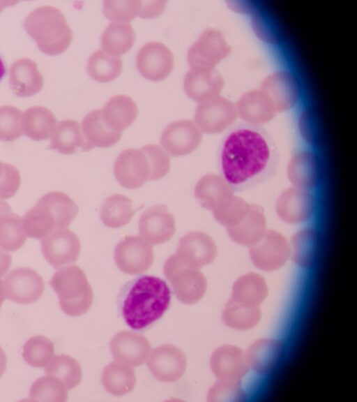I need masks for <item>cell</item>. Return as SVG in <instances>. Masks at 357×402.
Here are the masks:
<instances>
[{"label": "cell", "instance_id": "c3c4849f", "mask_svg": "<svg viewBox=\"0 0 357 402\" xmlns=\"http://www.w3.org/2000/svg\"><path fill=\"white\" fill-rule=\"evenodd\" d=\"M11 211L10 204L0 199V219Z\"/></svg>", "mask_w": 357, "mask_h": 402}, {"label": "cell", "instance_id": "4316f807", "mask_svg": "<svg viewBox=\"0 0 357 402\" xmlns=\"http://www.w3.org/2000/svg\"><path fill=\"white\" fill-rule=\"evenodd\" d=\"M289 241L290 259L297 266L310 268L315 262L320 245L319 232L305 228L296 232Z\"/></svg>", "mask_w": 357, "mask_h": 402}, {"label": "cell", "instance_id": "f6af8a7d", "mask_svg": "<svg viewBox=\"0 0 357 402\" xmlns=\"http://www.w3.org/2000/svg\"><path fill=\"white\" fill-rule=\"evenodd\" d=\"M21 183L19 170L14 165L0 161V199L13 197Z\"/></svg>", "mask_w": 357, "mask_h": 402}, {"label": "cell", "instance_id": "bcb514c9", "mask_svg": "<svg viewBox=\"0 0 357 402\" xmlns=\"http://www.w3.org/2000/svg\"><path fill=\"white\" fill-rule=\"evenodd\" d=\"M167 1H142V10L139 17L144 19H150L160 15L166 7Z\"/></svg>", "mask_w": 357, "mask_h": 402}, {"label": "cell", "instance_id": "4fadbf2b", "mask_svg": "<svg viewBox=\"0 0 357 402\" xmlns=\"http://www.w3.org/2000/svg\"><path fill=\"white\" fill-rule=\"evenodd\" d=\"M174 55L162 43L149 42L143 45L136 57L137 68L146 79L161 81L174 68Z\"/></svg>", "mask_w": 357, "mask_h": 402}, {"label": "cell", "instance_id": "2e32d148", "mask_svg": "<svg viewBox=\"0 0 357 402\" xmlns=\"http://www.w3.org/2000/svg\"><path fill=\"white\" fill-rule=\"evenodd\" d=\"M138 228L140 237L153 245L168 241L176 231L174 217L165 204L145 210L139 219Z\"/></svg>", "mask_w": 357, "mask_h": 402}, {"label": "cell", "instance_id": "5b68a950", "mask_svg": "<svg viewBox=\"0 0 357 402\" xmlns=\"http://www.w3.org/2000/svg\"><path fill=\"white\" fill-rule=\"evenodd\" d=\"M23 25L40 50L48 55L63 52L73 39V31L63 14L53 6L36 8L26 17Z\"/></svg>", "mask_w": 357, "mask_h": 402}, {"label": "cell", "instance_id": "ab89813d", "mask_svg": "<svg viewBox=\"0 0 357 402\" xmlns=\"http://www.w3.org/2000/svg\"><path fill=\"white\" fill-rule=\"evenodd\" d=\"M215 82L211 73L204 71L200 68H192L185 75L183 88L190 98L201 101L214 92Z\"/></svg>", "mask_w": 357, "mask_h": 402}, {"label": "cell", "instance_id": "52a82bcc", "mask_svg": "<svg viewBox=\"0 0 357 402\" xmlns=\"http://www.w3.org/2000/svg\"><path fill=\"white\" fill-rule=\"evenodd\" d=\"M217 255V245L210 235L189 232L180 239L176 253L165 261L163 271L184 267L199 269L212 263Z\"/></svg>", "mask_w": 357, "mask_h": 402}, {"label": "cell", "instance_id": "8fae6325", "mask_svg": "<svg viewBox=\"0 0 357 402\" xmlns=\"http://www.w3.org/2000/svg\"><path fill=\"white\" fill-rule=\"evenodd\" d=\"M40 245L44 258L55 269L77 261L81 249L78 237L67 228L52 231Z\"/></svg>", "mask_w": 357, "mask_h": 402}, {"label": "cell", "instance_id": "e0dca14e", "mask_svg": "<svg viewBox=\"0 0 357 402\" xmlns=\"http://www.w3.org/2000/svg\"><path fill=\"white\" fill-rule=\"evenodd\" d=\"M164 274L171 283L175 296L183 304L198 302L206 291L207 280L199 269L178 267L164 271Z\"/></svg>", "mask_w": 357, "mask_h": 402}, {"label": "cell", "instance_id": "9a60e30c", "mask_svg": "<svg viewBox=\"0 0 357 402\" xmlns=\"http://www.w3.org/2000/svg\"><path fill=\"white\" fill-rule=\"evenodd\" d=\"M186 365L184 352L172 344L162 345L151 350L147 362L152 375L167 382L179 380L185 371Z\"/></svg>", "mask_w": 357, "mask_h": 402}, {"label": "cell", "instance_id": "f5cc1de1", "mask_svg": "<svg viewBox=\"0 0 357 402\" xmlns=\"http://www.w3.org/2000/svg\"><path fill=\"white\" fill-rule=\"evenodd\" d=\"M6 73V67L2 58L0 57V80L3 77Z\"/></svg>", "mask_w": 357, "mask_h": 402}, {"label": "cell", "instance_id": "277c9868", "mask_svg": "<svg viewBox=\"0 0 357 402\" xmlns=\"http://www.w3.org/2000/svg\"><path fill=\"white\" fill-rule=\"evenodd\" d=\"M79 211L67 194L51 191L43 195L22 218L26 237L42 239L52 231L67 228Z\"/></svg>", "mask_w": 357, "mask_h": 402}, {"label": "cell", "instance_id": "ac0fdd59", "mask_svg": "<svg viewBox=\"0 0 357 402\" xmlns=\"http://www.w3.org/2000/svg\"><path fill=\"white\" fill-rule=\"evenodd\" d=\"M110 351L114 359L132 367L145 363L151 354V346L143 335L130 331H121L112 338Z\"/></svg>", "mask_w": 357, "mask_h": 402}, {"label": "cell", "instance_id": "f907efd6", "mask_svg": "<svg viewBox=\"0 0 357 402\" xmlns=\"http://www.w3.org/2000/svg\"><path fill=\"white\" fill-rule=\"evenodd\" d=\"M17 1L14 0H0V13L6 7L17 3Z\"/></svg>", "mask_w": 357, "mask_h": 402}, {"label": "cell", "instance_id": "ee69618b", "mask_svg": "<svg viewBox=\"0 0 357 402\" xmlns=\"http://www.w3.org/2000/svg\"><path fill=\"white\" fill-rule=\"evenodd\" d=\"M245 393L241 381L220 380L209 389V402H239L245 400Z\"/></svg>", "mask_w": 357, "mask_h": 402}, {"label": "cell", "instance_id": "ba28073f", "mask_svg": "<svg viewBox=\"0 0 357 402\" xmlns=\"http://www.w3.org/2000/svg\"><path fill=\"white\" fill-rule=\"evenodd\" d=\"M248 248L251 262L264 271L278 270L290 259L289 241L276 230H268L257 242Z\"/></svg>", "mask_w": 357, "mask_h": 402}, {"label": "cell", "instance_id": "30bf717a", "mask_svg": "<svg viewBox=\"0 0 357 402\" xmlns=\"http://www.w3.org/2000/svg\"><path fill=\"white\" fill-rule=\"evenodd\" d=\"M314 208V198L310 191L292 186L283 190L275 203V211L278 218L289 225L299 224L309 220Z\"/></svg>", "mask_w": 357, "mask_h": 402}, {"label": "cell", "instance_id": "603a6c76", "mask_svg": "<svg viewBox=\"0 0 357 402\" xmlns=\"http://www.w3.org/2000/svg\"><path fill=\"white\" fill-rule=\"evenodd\" d=\"M81 133L83 140L82 150L89 151L94 147H109L121 138V133L110 129L104 122L101 110L87 114L82 120Z\"/></svg>", "mask_w": 357, "mask_h": 402}, {"label": "cell", "instance_id": "8992f818", "mask_svg": "<svg viewBox=\"0 0 357 402\" xmlns=\"http://www.w3.org/2000/svg\"><path fill=\"white\" fill-rule=\"evenodd\" d=\"M50 283L59 297L61 310L68 315H82L91 307L93 290L84 272L77 265L59 269Z\"/></svg>", "mask_w": 357, "mask_h": 402}, {"label": "cell", "instance_id": "f1b7e54d", "mask_svg": "<svg viewBox=\"0 0 357 402\" xmlns=\"http://www.w3.org/2000/svg\"><path fill=\"white\" fill-rule=\"evenodd\" d=\"M56 124L52 112L43 106L29 107L22 113L23 134L33 140L47 139Z\"/></svg>", "mask_w": 357, "mask_h": 402}, {"label": "cell", "instance_id": "7bdbcfd3", "mask_svg": "<svg viewBox=\"0 0 357 402\" xmlns=\"http://www.w3.org/2000/svg\"><path fill=\"white\" fill-rule=\"evenodd\" d=\"M22 135V111L10 105L0 107V140L13 141Z\"/></svg>", "mask_w": 357, "mask_h": 402}, {"label": "cell", "instance_id": "5bb4252c", "mask_svg": "<svg viewBox=\"0 0 357 402\" xmlns=\"http://www.w3.org/2000/svg\"><path fill=\"white\" fill-rule=\"evenodd\" d=\"M202 134L190 120H178L169 124L162 131L160 144L172 156H181L195 151L200 144Z\"/></svg>", "mask_w": 357, "mask_h": 402}, {"label": "cell", "instance_id": "60d3db41", "mask_svg": "<svg viewBox=\"0 0 357 402\" xmlns=\"http://www.w3.org/2000/svg\"><path fill=\"white\" fill-rule=\"evenodd\" d=\"M250 206V202L234 194L212 211V214L220 225L228 229L236 225L244 218Z\"/></svg>", "mask_w": 357, "mask_h": 402}, {"label": "cell", "instance_id": "83f0119b", "mask_svg": "<svg viewBox=\"0 0 357 402\" xmlns=\"http://www.w3.org/2000/svg\"><path fill=\"white\" fill-rule=\"evenodd\" d=\"M287 177L292 186L308 191L315 188L320 179L317 160L307 152L297 154L287 165Z\"/></svg>", "mask_w": 357, "mask_h": 402}, {"label": "cell", "instance_id": "44dd1931", "mask_svg": "<svg viewBox=\"0 0 357 402\" xmlns=\"http://www.w3.org/2000/svg\"><path fill=\"white\" fill-rule=\"evenodd\" d=\"M283 343L273 338H261L250 345L245 352L248 368L259 374L271 373L283 352Z\"/></svg>", "mask_w": 357, "mask_h": 402}, {"label": "cell", "instance_id": "7402d4cb", "mask_svg": "<svg viewBox=\"0 0 357 402\" xmlns=\"http://www.w3.org/2000/svg\"><path fill=\"white\" fill-rule=\"evenodd\" d=\"M9 84L15 95L28 97L42 89L43 77L34 61L22 58L15 61L10 67Z\"/></svg>", "mask_w": 357, "mask_h": 402}, {"label": "cell", "instance_id": "1f68e13d", "mask_svg": "<svg viewBox=\"0 0 357 402\" xmlns=\"http://www.w3.org/2000/svg\"><path fill=\"white\" fill-rule=\"evenodd\" d=\"M83 140L78 122L66 119L57 122L50 135V148L63 154H71L82 148Z\"/></svg>", "mask_w": 357, "mask_h": 402}, {"label": "cell", "instance_id": "d6a6232c", "mask_svg": "<svg viewBox=\"0 0 357 402\" xmlns=\"http://www.w3.org/2000/svg\"><path fill=\"white\" fill-rule=\"evenodd\" d=\"M135 34L128 23L112 22L101 36V47L105 52L120 56L127 52L133 45Z\"/></svg>", "mask_w": 357, "mask_h": 402}, {"label": "cell", "instance_id": "7c38bea8", "mask_svg": "<svg viewBox=\"0 0 357 402\" xmlns=\"http://www.w3.org/2000/svg\"><path fill=\"white\" fill-rule=\"evenodd\" d=\"M6 298L20 304H31L42 295L45 285L41 276L28 267L10 271L3 281Z\"/></svg>", "mask_w": 357, "mask_h": 402}, {"label": "cell", "instance_id": "d590c367", "mask_svg": "<svg viewBox=\"0 0 357 402\" xmlns=\"http://www.w3.org/2000/svg\"><path fill=\"white\" fill-rule=\"evenodd\" d=\"M46 374L56 376L71 389L77 386L82 378V368L79 362L67 355H54L45 367Z\"/></svg>", "mask_w": 357, "mask_h": 402}, {"label": "cell", "instance_id": "7a4b0ae2", "mask_svg": "<svg viewBox=\"0 0 357 402\" xmlns=\"http://www.w3.org/2000/svg\"><path fill=\"white\" fill-rule=\"evenodd\" d=\"M121 302V314L132 329L146 328L160 319L171 302V291L160 278L144 275L129 282Z\"/></svg>", "mask_w": 357, "mask_h": 402}, {"label": "cell", "instance_id": "e575fe53", "mask_svg": "<svg viewBox=\"0 0 357 402\" xmlns=\"http://www.w3.org/2000/svg\"><path fill=\"white\" fill-rule=\"evenodd\" d=\"M123 63L116 56L99 50L89 58L87 72L89 76L99 82H108L115 80L121 73Z\"/></svg>", "mask_w": 357, "mask_h": 402}, {"label": "cell", "instance_id": "681fc988", "mask_svg": "<svg viewBox=\"0 0 357 402\" xmlns=\"http://www.w3.org/2000/svg\"><path fill=\"white\" fill-rule=\"evenodd\" d=\"M7 359L6 354L0 346V378L3 375L6 368Z\"/></svg>", "mask_w": 357, "mask_h": 402}, {"label": "cell", "instance_id": "74e56055", "mask_svg": "<svg viewBox=\"0 0 357 402\" xmlns=\"http://www.w3.org/2000/svg\"><path fill=\"white\" fill-rule=\"evenodd\" d=\"M26 239L22 218L11 211L0 219V246L4 250L15 252L20 249Z\"/></svg>", "mask_w": 357, "mask_h": 402}, {"label": "cell", "instance_id": "8d00e7d4", "mask_svg": "<svg viewBox=\"0 0 357 402\" xmlns=\"http://www.w3.org/2000/svg\"><path fill=\"white\" fill-rule=\"evenodd\" d=\"M68 390L60 379L47 374L33 383L29 397L34 401L65 402L68 399Z\"/></svg>", "mask_w": 357, "mask_h": 402}, {"label": "cell", "instance_id": "d4e9b609", "mask_svg": "<svg viewBox=\"0 0 357 402\" xmlns=\"http://www.w3.org/2000/svg\"><path fill=\"white\" fill-rule=\"evenodd\" d=\"M268 292L265 278L255 271L239 276L233 283L230 299L238 304L259 307Z\"/></svg>", "mask_w": 357, "mask_h": 402}, {"label": "cell", "instance_id": "3957f363", "mask_svg": "<svg viewBox=\"0 0 357 402\" xmlns=\"http://www.w3.org/2000/svg\"><path fill=\"white\" fill-rule=\"evenodd\" d=\"M169 169L170 159L167 154L156 144L124 150L114 165L117 181L128 189L138 188L149 180L160 179Z\"/></svg>", "mask_w": 357, "mask_h": 402}, {"label": "cell", "instance_id": "f546056e", "mask_svg": "<svg viewBox=\"0 0 357 402\" xmlns=\"http://www.w3.org/2000/svg\"><path fill=\"white\" fill-rule=\"evenodd\" d=\"M102 384L105 390L114 396L125 395L135 387V371L129 365L116 361L111 362L102 371Z\"/></svg>", "mask_w": 357, "mask_h": 402}, {"label": "cell", "instance_id": "ffe728a7", "mask_svg": "<svg viewBox=\"0 0 357 402\" xmlns=\"http://www.w3.org/2000/svg\"><path fill=\"white\" fill-rule=\"evenodd\" d=\"M268 230L264 209L258 204L250 203L244 218L236 225L226 229V232L234 243L250 247L257 242Z\"/></svg>", "mask_w": 357, "mask_h": 402}, {"label": "cell", "instance_id": "b9f144b4", "mask_svg": "<svg viewBox=\"0 0 357 402\" xmlns=\"http://www.w3.org/2000/svg\"><path fill=\"white\" fill-rule=\"evenodd\" d=\"M141 10L142 1L139 0H105L103 2L105 16L114 22L127 23L139 17Z\"/></svg>", "mask_w": 357, "mask_h": 402}, {"label": "cell", "instance_id": "7dc6e473", "mask_svg": "<svg viewBox=\"0 0 357 402\" xmlns=\"http://www.w3.org/2000/svg\"><path fill=\"white\" fill-rule=\"evenodd\" d=\"M12 262V257L8 251L0 246V278L8 271Z\"/></svg>", "mask_w": 357, "mask_h": 402}, {"label": "cell", "instance_id": "484cf974", "mask_svg": "<svg viewBox=\"0 0 357 402\" xmlns=\"http://www.w3.org/2000/svg\"><path fill=\"white\" fill-rule=\"evenodd\" d=\"M137 113L136 103L126 95L112 96L101 110L105 124L110 129L121 133L134 122Z\"/></svg>", "mask_w": 357, "mask_h": 402}, {"label": "cell", "instance_id": "6da1fadb", "mask_svg": "<svg viewBox=\"0 0 357 402\" xmlns=\"http://www.w3.org/2000/svg\"><path fill=\"white\" fill-rule=\"evenodd\" d=\"M278 161L276 144L260 126L237 124L224 136L218 151V166L234 191L250 188L275 172Z\"/></svg>", "mask_w": 357, "mask_h": 402}, {"label": "cell", "instance_id": "836d02e7", "mask_svg": "<svg viewBox=\"0 0 357 402\" xmlns=\"http://www.w3.org/2000/svg\"><path fill=\"white\" fill-rule=\"evenodd\" d=\"M261 317L259 307H252L235 302L230 299L222 311V320L230 329L247 331L256 327Z\"/></svg>", "mask_w": 357, "mask_h": 402}, {"label": "cell", "instance_id": "816d5d0a", "mask_svg": "<svg viewBox=\"0 0 357 402\" xmlns=\"http://www.w3.org/2000/svg\"><path fill=\"white\" fill-rule=\"evenodd\" d=\"M6 298L3 281L0 280V308Z\"/></svg>", "mask_w": 357, "mask_h": 402}, {"label": "cell", "instance_id": "d6986e66", "mask_svg": "<svg viewBox=\"0 0 357 402\" xmlns=\"http://www.w3.org/2000/svg\"><path fill=\"white\" fill-rule=\"evenodd\" d=\"M210 367L220 380L241 381L248 371L245 352L233 345L217 348L210 358Z\"/></svg>", "mask_w": 357, "mask_h": 402}, {"label": "cell", "instance_id": "cb8c5ba5", "mask_svg": "<svg viewBox=\"0 0 357 402\" xmlns=\"http://www.w3.org/2000/svg\"><path fill=\"white\" fill-rule=\"evenodd\" d=\"M194 194L199 204L212 212L234 195V191L221 175L208 173L197 181Z\"/></svg>", "mask_w": 357, "mask_h": 402}, {"label": "cell", "instance_id": "4dcf8cb0", "mask_svg": "<svg viewBox=\"0 0 357 402\" xmlns=\"http://www.w3.org/2000/svg\"><path fill=\"white\" fill-rule=\"evenodd\" d=\"M135 214L132 201L126 195L115 194L103 202L100 217L105 225L118 228L127 225Z\"/></svg>", "mask_w": 357, "mask_h": 402}, {"label": "cell", "instance_id": "f35d334b", "mask_svg": "<svg viewBox=\"0 0 357 402\" xmlns=\"http://www.w3.org/2000/svg\"><path fill=\"white\" fill-rule=\"evenodd\" d=\"M22 356L30 366L45 368L54 356V344L45 336H32L24 345Z\"/></svg>", "mask_w": 357, "mask_h": 402}, {"label": "cell", "instance_id": "9c48e42d", "mask_svg": "<svg viewBox=\"0 0 357 402\" xmlns=\"http://www.w3.org/2000/svg\"><path fill=\"white\" fill-rule=\"evenodd\" d=\"M114 258L122 272L140 274L153 265V247L140 236H128L116 246Z\"/></svg>", "mask_w": 357, "mask_h": 402}]
</instances>
